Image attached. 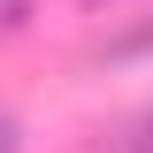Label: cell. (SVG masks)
Listing matches in <instances>:
<instances>
[{
	"mask_svg": "<svg viewBox=\"0 0 153 153\" xmlns=\"http://www.w3.org/2000/svg\"><path fill=\"white\" fill-rule=\"evenodd\" d=\"M107 54H115V61H138V54H153V23H138V31H123V38H107Z\"/></svg>",
	"mask_w": 153,
	"mask_h": 153,
	"instance_id": "1",
	"label": "cell"
},
{
	"mask_svg": "<svg viewBox=\"0 0 153 153\" xmlns=\"http://www.w3.org/2000/svg\"><path fill=\"white\" fill-rule=\"evenodd\" d=\"M0 153H23V130L8 123V115H0Z\"/></svg>",
	"mask_w": 153,
	"mask_h": 153,
	"instance_id": "2",
	"label": "cell"
},
{
	"mask_svg": "<svg viewBox=\"0 0 153 153\" xmlns=\"http://www.w3.org/2000/svg\"><path fill=\"white\" fill-rule=\"evenodd\" d=\"M146 130H153V123H146Z\"/></svg>",
	"mask_w": 153,
	"mask_h": 153,
	"instance_id": "3",
	"label": "cell"
}]
</instances>
